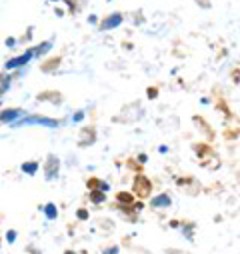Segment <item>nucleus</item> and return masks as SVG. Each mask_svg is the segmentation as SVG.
Listing matches in <instances>:
<instances>
[{"instance_id":"1a4fd4ad","label":"nucleus","mask_w":240,"mask_h":254,"mask_svg":"<svg viewBox=\"0 0 240 254\" xmlns=\"http://www.w3.org/2000/svg\"><path fill=\"white\" fill-rule=\"evenodd\" d=\"M90 200H92V202H96V204H98V202H102V200H104V192H102V190H94V192L90 194Z\"/></svg>"},{"instance_id":"f257e3e1","label":"nucleus","mask_w":240,"mask_h":254,"mask_svg":"<svg viewBox=\"0 0 240 254\" xmlns=\"http://www.w3.org/2000/svg\"><path fill=\"white\" fill-rule=\"evenodd\" d=\"M150 190H152L150 180H148L144 174H138V176H136V180H134V192H136L140 198H144V196H148Z\"/></svg>"},{"instance_id":"0eeeda50","label":"nucleus","mask_w":240,"mask_h":254,"mask_svg":"<svg viewBox=\"0 0 240 254\" xmlns=\"http://www.w3.org/2000/svg\"><path fill=\"white\" fill-rule=\"evenodd\" d=\"M20 114H22V110H4L2 114H0V120H2V122H12Z\"/></svg>"},{"instance_id":"9d476101","label":"nucleus","mask_w":240,"mask_h":254,"mask_svg":"<svg viewBox=\"0 0 240 254\" xmlns=\"http://www.w3.org/2000/svg\"><path fill=\"white\" fill-rule=\"evenodd\" d=\"M36 168H38V162H26V164H22V170L28 172V174H34Z\"/></svg>"},{"instance_id":"20e7f679","label":"nucleus","mask_w":240,"mask_h":254,"mask_svg":"<svg viewBox=\"0 0 240 254\" xmlns=\"http://www.w3.org/2000/svg\"><path fill=\"white\" fill-rule=\"evenodd\" d=\"M120 22H122V14H110L108 18L102 20L100 28H102V30H112V28H116Z\"/></svg>"},{"instance_id":"6e6552de","label":"nucleus","mask_w":240,"mask_h":254,"mask_svg":"<svg viewBox=\"0 0 240 254\" xmlns=\"http://www.w3.org/2000/svg\"><path fill=\"white\" fill-rule=\"evenodd\" d=\"M44 214H46V218H50V220L56 218V214H58V212H56V206H54V204H46V206H44Z\"/></svg>"},{"instance_id":"4468645a","label":"nucleus","mask_w":240,"mask_h":254,"mask_svg":"<svg viewBox=\"0 0 240 254\" xmlns=\"http://www.w3.org/2000/svg\"><path fill=\"white\" fill-rule=\"evenodd\" d=\"M52 2H56V0H52Z\"/></svg>"},{"instance_id":"f8f14e48","label":"nucleus","mask_w":240,"mask_h":254,"mask_svg":"<svg viewBox=\"0 0 240 254\" xmlns=\"http://www.w3.org/2000/svg\"><path fill=\"white\" fill-rule=\"evenodd\" d=\"M86 216H88V214H86L84 210H80V212H78V218H86Z\"/></svg>"},{"instance_id":"ddd939ff","label":"nucleus","mask_w":240,"mask_h":254,"mask_svg":"<svg viewBox=\"0 0 240 254\" xmlns=\"http://www.w3.org/2000/svg\"><path fill=\"white\" fill-rule=\"evenodd\" d=\"M66 254H72V252H66Z\"/></svg>"},{"instance_id":"f03ea898","label":"nucleus","mask_w":240,"mask_h":254,"mask_svg":"<svg viewBox=\"0 0 240 254\" xmlns=\"http://www.w3.org/2000/svg\"><path fill=\"white\" fill-rule=\"evenodd\" d=\"M34 56V50H28V52H24V54H20V56H16V58H10L8 62H6V70H14V68H20V66H24V64H28V60Z\"/></svg>"},{"instance_id":"7ed1b4c3","label":"nucleus","mask_w":240,"mask_h":254,"mask_svg":"<svg viewBox=\"0 0 240 254\" xmlns=\"http://www.w3.org/2000/svg\"><path fill=\"white\" fill-rule=\"evenodd\" d=\"M20 124H44L48 128H56L58 122L56 120H50V118H40V116H30V118H24L20 120Z\"/></svg>"},{"instance_id":"9b49d317","label":"nucleus","mask_w":240,"mask_h":254,"mask_svg":"<svg viewBox=\"0 0 240 254\" xmlns=\"http://www.w3.org/2000/svg\"><path fill=\"white\" fill-rule=\"evenodd\" d=\"M48 50H50V42H42L40 46H36L34 54H38V56H40V54H44V52H48Z\"/></svg>"},{"instance_id":"39448f33","label":"nucleus","mask_w":240,"mask_h":254,"mask_svg":"<svg viewBox=\"0 0 240 254\" xmlns=\"http://www.w3.org/2000/svg\"><path fill=\"white\" fill-rule=\"evenodd\" d=\"M46 178L48 180H52L56 174H58V158H54V156H48V162H46Z\"/></svg>"},{"instance_id":"423d86ee","label":"nucleus","mask_w":240,"mask_h":254,"mask_svg":"<svg viewBox=\"0 0 240 254\" xmlns=\"http://www.w3.org/2000/svg\"><path fill=\"white\" fill-rule=\"evenodd\" d=\"M168 204H170V198L166 194H160V196L152 198V206L154 208H168Z\"/></svg>"}]
</instances>
